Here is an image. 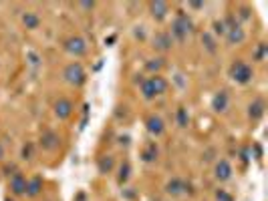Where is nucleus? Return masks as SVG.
I'll return each mask as SVG.
<instances>
[{
    "mask_svg": "<svg viewBox=\"0 0 268 201\" xmlns=\"http://www.w3.org/2000/svg\"><path fill=\"white\" fill-rule=\"evenodd\" d=\"M145 127H147V131L152 133L154 137H161L165 133V123H163L161 117H157V115H147Z\"/></svg>",
    "mask_w": 268,
    "mask_h": 201,
    "instance_id": "9",
    "label": "nucleus"
},
{
    "mask_svg": "<svg viewBox=\"0 0 268 201\" xmlns=\"http://www.w3.org/2000/svg\"><path fill=\"white\" fill-rule=\"evenodd\" d=\"M26 183H28V179H26L21 171L12 173V177H10V181H8L10 193H12V195H26Z\"/></svg>",
    "mask_w": 268,
    "mask_h": 201,
    "instance_id": "6",
    "label": "nucleus"
},
{
    "mask_svg": "<svg viewBox=\"0 0 268 201\" xmlns=\"http://www.w3.org/2000/svg\"><path fill=\"white\" fill-rule=\"evenodd\" d=\"M232 165H230V161L228 159H220V161H216V165H214V177L220 181V183H224V181H228L230 177H232Z\"/></svg>",
    "mask_w": 268,
    "mask_h": 201,
    "instance_id": "8",
    "label": "nucleus"
},
{
    "mask_svg": "<svg viewBox=\"0 0 268 201\" xmlns=\"http://www.w3.org/2000/svg\"><path fill=\"white\" fill-rule=\"evenodd\" d=\"M41 191H43V177H32V179H28V183H26V195L28 197H37V195H41Z\"/></svg>",
    "mask_w": 268,
    "mask_h": 201,
    "instance_id": "18",
    "label": "nucleus"
},
{
    "mask_svg": "<svg viewBox=\"0 0 268 201\" xmlns=\"http://www.w3.org/2000/svg\"><path fill=\"white\" fill-rule=\"evenodd\" d=\"M4 201H14V199H10V197H6V199H4Z\"/></svg>",
    "mask_w": 268,
    "mask_h": 201,
    "instance_id": "33",
    "label": "nucleus"
},
{
    "mask_svg": "<svg viewBox=\"0 0 268 201\" xmlns=\"http://www.w3.org/2000/svg\"><path fill=\"white\" fill-rule=\"evenodd\" d=\"M75 201H87V197H85V193H77V197H75Z\"/></svg>",
    "mask_w": 268,
    "mask_h": 201,
    "instance_id": "31",
    "label": "nucleus"
},
{
    "mask_svg": "<svg viewBox=\"0 0 268 201\" xmlns=\"http://www.w3.org/2000/svg\"><path fill=\"white\" fill-rule=\"evenodd\" d=\"M224 37H226L228 44H242L244 39H246V32H244V28H242L240 24H234V26H230V28L226 30Z\"/></svg>",
    "mask_w": 268,
    "mask_h": 201,
    "instance_id": "12",
    "label": "nucleus"
},
{
    "mask_svg": "<svg viewBox=\"0 0 268 201\" xmlns=\"http://www.w3.org/2000/svg\"><path fill=\"white\" fill-rule=\"evenodd\" d=\"M228 103H230V97L226 91H218L214 97H212V109L216 113H224L228 109Z\"/></svg>",
    "mask_w": 268,
    "mask_h": 201,
    "instance_id": "14",
    "label": "nucleus"
},
{
    "mask_svg": "<svg viewBox=\"0 0 268 201\" xmlns=\"http://www.w3.org/2000/svg\"><path fill=\"white\" fill-rule=\"evenodd\" d=\"M216 199H218V201H234L232 193H228L226 189H218V191H216Z\"/></svg>",
    "mask_w": 268,
    "mask_h": 201,
    "instance_id": "26",
    "label": "nucleus"
},
{
    "mask_svg": "<svg viewBox=\"0 0 268 201\" xmlns=\"http://www.w3.org/2000/svg\"><path fill=\"white\" fill-rule=\"evenodd\" d=\"M22 24L28 28V30H35L41 26V16L35 14V12H24L22 14Z\"/></svg>",
    "mask_w": 268,
    "mask_h": 201,
    "instance_id": "20",
    "label": "nucleus"
},
{
    "mask_svg": "<svg viewBox=\"0 0 268 201\" xmlns=\"http://www.w3.org/2000/svg\"><path fill=\"white\" fill-rule=\"evenodd\" d=\"M22 159L26 161V159H32V145L30 143H26L24 147H22Z\"/></svg>",
    "mask_w": 268,
    "mask_h": 201,
    "instance_id": "28",
    "label": "nucleus"
},
{
    "mask_svg": "<svg viewBox=\"0 0 268 201\" xmlns=\"http://www.w3.org/2000/svg\"><path fill=\"white\" fill-rule=\"evenodd\" d=\"M157 145H156V141H152V143H147L145 145V149L141 151V159L145 161V163H154L156 159H157Z\"/></svg>",
    "mask_w": 268,
    "mask_h": 201,
    "instance_id": "19",
    "label": "nucleus"
},
{
    "mask_svg": "<svg viewBox=\"0 0 268 201\" xmlns=\"http://www.w3.org/2000/svg\"><path fill=\"white\" fill-rule=\"evenodd\" d=\"M73 111H75V107H73L71 99H59L55 103V115H57V119H61V121L69 119V117L73 115Z\"/></svg>",
    "mask_w": 268,
    "mask_h": 201,
    "instance_id": "7",
    "label": "nucleus"
},
{
    "mask_svg": "<svg viewBox=\"0 0 268 201\" xmlns=\"http://www.w3.org/2000/svg\"><path fill=\"white\" fill-rule=\"evenodd\" d=\"M212 28H214V35H216V37H224V35H226V24H224V20H214V22H212Z\"/></svg>",
    "mask_w": 268,
    "mask_h": 201,
    "instance_id": "25",
    "label": "nucleus"
},
{
    "mask_svg": "<svg viewBox=\"0 0 268 201\" xmlns=\"http://www.w3.org/2000/svg\"><path fill=\"white\" fill-rule=\"evenodd\" d=\"M163 64H165L163 59H152V60H147V62H145V71L156 73V75H157V73L163 69Z\"/></svg>",
    "mask_w": 268,
    "mask_h": 201,
    "instance_id": "24",
    "label": "nucleus"
},
{
    "mask_svg": "<svg viewBox=\"0 0 268 201\" xmlns=\"http://www.w3.org/2000/svg\"><path fill=\"white\" fill-rule=\"evenodd\" d=\"M228 77L236 82V85H248V82L252 80V77H254V71H252V66H250L248 62L234 60L230 64V69H228Z\"/></svg>",
    "mask_w": 268,
    "mask_h": 201,
    "instance_id": "2",
    "label": "nucleus"
},
{
    "mask_svg": "<svg viewBox=\"0 0 268 201\" xmlns=\"http://www.w3.org/2000/svg\"><path fill=\"white\" fill-rule=\"evenodd\" d=\"M63 46H65L67 53L73 55V57H83V55L87 53V42L83 40L81 37H69V39L65 40Z\"/></svg>",
    "mask_w": 268,
    "mask_h": 201,
    "instance_id": "5",
    "label": "nucleus"
},
{
    "mask_svg": "<svg viewBox=\"0 0 268 201\" xmlns=\"http://www.w3.org/2000/svg\"><path fill=\"white\" fill-rule=\"evenodd\" d=\"M149 12H152V16L156 20H163L167 16V12H170V4L161 2V0H156V2L149 4Z\"/></svg>",
    "mask_w": 268,
    "mask_h": 201,
    "instance_id": "15",
    "label": "nucleus"
},
{
    "mask_svg": "<svg viewBox=\"0 0 268 201\" xmlns=\"http://www.w3.org/2000/svg\"><path fill=\"white\" fill-rule=\"evenodd\" d=\"M129 175H131V165H129V161H123L119 167V175H117V183H119V185H125Z\"/></svg>",
    "mask_w": 268,
    "mask_h": 201,
    "instance_id": "21",
    "label": "nucleus"
},
{
    "mask_svg": "<svg viewBox=\"0 0 268 201\" xmlns=\"http://www.w3.org/2000/svg\"><path fill=\"white\" fill-rule=\"evenodd\" d=\"M240 19H242V20H248V19H250V8H246V6L240 8Z\"/></svg>",
    "mask_w": 268,
    "mask_h": 201,
    "instance_id": "29",
    "label": "nucleus"
},
{
    "mask_svg": "<svg viewBox=\"0 0 268 201\" xmlns=\"http://www.w3.org/2000/svg\"><path fill=\"white\" fill-rule=\"evenodd\" d=\"M176 119H178V125L181 129H186L190 125V115H188V109L186 107H179L178 113H176Z\"/></svg>",
    "mask_w": 268,
    "mask_h": 201,
    "instance_id": "23",
    "label": "nucleus"
},
{
    "mask_svg": "<svg viewBox=\"0 0 268 201\" xmlns=\"http://www.w3.org/2000/svg\"><path fill=\"white\" fill-rule=\"evenodd\" d=\"M165 91H167V80L161 75H154L141 80V95L145 100H152L157 95H163Z\"/></svg>",
    "mask_w": 268,
    "mask_h": 201,
    "instance_id": "1",
    "label": "nucleus"
},
{
    "mask_svg": "<svg viewBox=\"0 0 268 201\" xmlns=\"http://www.w3.org/2000/svg\"><path fill=\"white\" fill-rule=\"evenodd\" d=\"M190 30H192V20L188 19L183 12H179L176 19H174V22H172V39L174 40H186L188 39V35H190Z\"/></svg>",
    "mask_w": 268,
    "mask_h": 201,
    "instance_id": "4",
    "label": "nucleus"
},
{
    "mask_svg": "<svg viewBox=\"0 0 268 201\" xmlns=\"http://www.w3.org/2000/svg\"><path fill=\"white\" fill-rule=\"evenodd\" d=\"M264 57H266V44H264V42H260V44L256 46L254 60H264Z\"/></svg>",
    "mask_w": 268,
    "mask_h": 201,
    "instance_id": "27",
    "label": "nucleus"
},
{
    "mask_svg": "<svg viewBox=\"0 0 268 201\" xmlns=\"http://www.w3.org/2000/svg\"><path fill=\"white\" fill-rule=\"evenodd\" d=\"M190 6L198 10V8H204V2H190Z\"/></svg>",
    "mask_w": 268,
    "mask_h": 201,
    "instance_id": "30",
    "label": "nucleus"
},
{
    "mask_svg": "<svg viewBox=\"0 0 268 201\" xmlns=\"http://www.w3.org/2000/svg\"><path fill=\"white\" fill-rule=\"evenodd\" d=\"M113 167H115V159H113V155H101V157L97 159V169H99V173H101V175L111 173V171H113Z\"/></svg>",
    "mask_w": 268,
    "mask_h": 201,
    "instance_id": "17",
    "label": "nucleus"
},
{
    "mask_svg": "<svg viewBox=\"0 0 268 201\" xmlns=\"http://www.w3.org/2000/svg\"><path fill=\"white\" fill-rule=\"evenodd\" d=\"M202 42H204V46H206V50H208L210 55H214L216 50H218V44H216V39H214L212 32H204V35H202Z\"/></svg>",
    "mask_w": 268,
    "mask_h": 201,
    "instance_id": "22",
    "label": "nucleus"
},
{
    "mask_svg": "<svg viewBox=\"0 0 268 201\" xmlns=\"http://www.w3.org/2000/svg\"><path fill=\"white\" fill-rule=\"evenodd\" d=\"M174 44V39L170 32H157V35L154 37V48L159 50V53H165V50H170Z\"/></svg>",
    "mask_w": 268,
    "mask_h": 201,
    "instance_id": "13",
    "label": "nucleus"
},
{
    "mask_svg": "<svg viewBox=\"0 0 268 201\" xmlns=\"http://www.w3.org/2000/svg\"><path fill=\"white\" fill-rule=\"evenodd\" d=\"M41 147L45 149V151H51V153H53V151H57L59 149V145H61V137L57 135V133L55 131H45L43 133V135H41Z\"/></svg>",
    "mask_w": 268,
    "mask_h": 201,
    "instance_id": "10",
    "label": "nucleus"
},
{
    "mask_svg": "<svg viewBox=\"0 0 268 201\" xmlns=\"http://www.w3.org/2000/svg\"><path fill=\"white\" fill-rule=\"evenodd\" d=\"M262 115H264V100H262V99L252 100V103H250V107H248V117H250L252 121H260Z\"/></svg>",
    "mask_w": 268,
    "mask_h": 201,
    "instance_id": "16",
    "label": "nucleus"
},
{
    "mask_svg": "<svg viewBox=\"0 0 268 201\" xmlns=\"http://www.w3.org/2000/svg\"><path fill=\"white\" fill-rule=\"evenodd\" d=\"M63 77L73 87H83L85 85V80H87V73H85V69H83L81 62H69L65 66Z\"/></svg>",
    "mask_w": 268,
    "mask_h": 201,
    "instance_id": "3",
    "label": "nucleus"
},
{
    "mask_svg": "<svg viewBox=\"0 0 268 201\" xmlns=\"http://www.w3.org/2000/svg\"><path fill=\"white\" fill-rule=\"evenodd\" d=\"M4 157V147H2V143H0V159Z\"/></svg>",
    "mask_w": 268,
    "mask_h": 201,
    "instance_id": "32",
    "label": "nucleus"
},
{
    "mask_svg": "<svg viewBox=\"0 0 268 201\" xmlns=\"http://www.w3.org/2000/svg\"><path fill=\"white\" fill-rule=\"evenodd\" d=\"M190 189V185L183 179H179V177H174V179H170L167 181V185H165V191L170 193L172 197H178V195H181V193H186Z\"/></svg>",
    "mask_w": 268,
    "mask_h": 201,
    "instance_id": "11",
    "label": "nucleus"
}]
</instances>
